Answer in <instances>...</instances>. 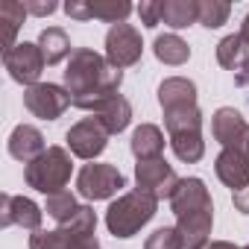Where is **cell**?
I'll return each mask as SVG.
<instances>
[{"mask_svg":"<svg viewBox=\"0 0 249 249\" xmlns=\"http://www.w3.org/2000/svg\"><path fill=\"white\" fill-rule=\"evenodd\" d=\"M120 82H123V71L114 68L106 59V53H97L91 47H73L65 65V88L76 108L100 114L117 97Z\"/></svg>","mask_w":249,"mask_h":249,"instance_id":"1","label":"cell"},{"mask_svg":"<svg viewBox=\"0 0 249 249\" xmlns=\"http://www.w3.org/2000/svg\"><path fill=\"white\" fill-rule=\"evenodd\" d=\"M164 126H167V141H170V147H173L179 161L196 164L205 156L199 106H182V108L164 111Z\"/></svg>","mask_w":249,"mask_h":249,"instance_id":"2","label":"cell"},{"mask_svg":"<svg viewBox=\"0 0 249 249\" xmlns=\"http://www.w3.org/2000/svg\"><path fill=\"white\" fill-rule=\"evenodd\" d=\"M30 249H100L97 240V211L82 205L79 214L59 229H38L30 234Z\"/></svg>","mask_w":249,"mask_h":249,"instance_id":"3","label":"cell"},{"mask_svg":"<svg viewBox=\"0 0 249 249\" xmlns=\"http://www.w3.org/2000/svg\"><path fill=\"white\" fill-rule=\"evenodd\" d=\"M159 211V199L144 194V191H129V194H120L108 211H106V229L120 237V240H126L132 234H138Z\"/></svg>","mask_w":249,"mask_h":249,"instance_id":"4","label":"cell"},{"mask_svg":"<svg viewBox=\"0 0 249 249\" xmlns=\"http://www.w3.org/2000/svg\"><path fill=\"white\" fill-rule=\"evenodd\" d=\"M71 173H73V164H71V153L65 147H47L36 161H30L24 167L27 185L44 196L65 191V185L71 182Z\"/></svg>","mask_w":249,"mask_h":249,"instance_id":"5","label":"cell"},{"mask_svg":"<svg viewBox=\"0 0 249 249\" xmlns=\"http://www.w3.org/2000/svg\"><path fill=\"white\" fill-rule=\"evenodd\" d=\"M120 188H126V176H123L114 164H100L91 161L79 170L76 176V191L79 196L97 202V199H111Z\"/></svg>","mask_w":249,"mask_h":249,"instance_id":"6","label":"cell"},{"mask_svg":"<svg viewBox=\"0 0 249 249\" xmlns=\"http://www.w3.org/2000/svg\"><path fill=\"white\" fill-rule=\"evenodd\" d=\"M24 106L33 117L38 120H59L71 103V94L65 85H56V82H36L24 91Z\"/></svg>","mask_w":249,"mask_h":249,"instance_id":"7","label":"cell"},{"mask_svg":"<svg viewBox=\"0 0 249 249\" xmlns=\"http://www.w3.org/2000/svg\"><path fill=\"white\" fill-rule=\"evenodd\" d=\"M108 132L100 123V117H82L79 123L65 132V141H68V150L71 156L76 159H85V161H94L97 156H103V150L108 147Z\"/></svg>","mask_w":249,"mask_h":249,"instance_id":"8","label":"cell"},{"mask_svg":"<svg viewBox=\"0 0 249 249\" xmlns=\"http://www.w3.org/2000/svg\"><path fill=\"white\" fill-rule=\"evenodd\" d=\"M144 56V41H141V33L132 27V24H114L108 27L106 33V59L114 65V68H132L138 65Z\"/></svg>","mask_w":249,"mask_h":249,"instance_id":"9","label":"cell"},{"mask_svg":"<svg viewBox=\"0 0 249 249\" xmlns=\"http://www.w3.org/2000/svg\"><path fill=\"white\" fill-rule=\"evenodd\" d=\"M211 135H214V141L223 150H237V153L249 156V123H246V117L237 108L223 106V108L214 111V117H211Z\"/></svg>","mask_w":249,"mask_h":249,"instance_id":"10","label":"cell"},{"mask_svg":"<svg viewBox=\"0 0 249 249\" xmlns=\"http://www.w3.org/2000/svg\"><path fill=\"white\" fill-rule=\"evenodd\" d=\"M3 68L9 71V76L15 82H21V85L30 88V85H36L41 79V71L47 68V62H44V53H41L38 44L18 41L12 50L3 53Z\"/></svg>","mask_w":249,"mask_h":249,"instance_id":"11","label":"cell"},{"mask_svg":"<svg viewBox=\"0 0 249 249\" xmlns=\"http://www.w3.org/2000/svg\"><path fill=\"white\" fill-rule=\"evenodd\" d=\"M182 179L176 176V170L164 161V159H150V161H138L135 164V185L138 191L156 196V199H170L176 185Z\"/></svg>","mask_w":249,"mask_h":249,"instance_id":"12","label":"cell"},{"mask_svg":"<svg viewBox=\"0 0 249 249\" xmlns=\"http://www.w3.org/2000/svg\"><path fill=\"white\" fill-rule=\"evenodd\" d=\"M170 211L176 217H185V214H196V211H214V202H211V194L205 188V182L199 176H188L176 185L173 196H170Z\"/></svg>","mask_w":249,"mask_h":249,"instance_id":"13","label":"cell"},{"mask_svg":"<svg viewBox=\"0 0 249 249\" xmlns=\"http://www.w3.org/2000/svg\"><path fill=\"white\" fill-rule=\"evenodd\" d=\"M41 217H44V211L30 196H15V194H3V196H0V226H3V229L21 226V229L38 231L41 229Z\"/></svg>","mask_w":249,"mask_h":249,"instance_id":"14","label":"cell"},{"mask_svg":"<svg viewBox=\"0 0 249 249\" xmlns=\"http://www.w3.org/2000/svg\"><path fill=\"white\" fill-rule=\"evenodd\" d=\"M217 179L231 188V194H240L249 188V156L237 153V150H220L217 161H214Z\"/></svg>","mask_w":249,"mask_h":249,"instance_id":"15","label":"cell"},{"mask_svg":"<svg viewBox=\"0 0 249 249\" xmlns=\"http://www.w3.org/2000/svg\"><path fill=\"white\" fill-rule=\"evenodd\" d=\"M211 226H214V211H196V214L176 217V231L185 249H205L211 243Z\"/></svg>","mask_w":249,"mask_h":249,"instance_id":"16","label":"cell"},{"mask_svg":"<svg viewBox=\"0 0 249 249\" xmlns=\"http://www.w3.org/2000/svg\"><path fill=\"white\" fill-rule=\"evenodd\" d=\"M44 150H47V144H44V135H41L38 126H33V123H18V126L12 129V135H9V156L15 161L30 164Z\"/></svg>","mask_w":249,"mask_h":249,"instance_id":"17","label":"cell"},{"mask_svg":"<svg viewBox=\"0 0 249 249\" xmlns=\"http://www.w3.org/2000/svg\"><path fill=\"white\" fill-rule=\"evenodd\" d=\"M159 106H161V111L182 108V106H196V85H194V79L167 76L159 85Z\"/></svg>","mask_w":249,"mask_h":249,"instance_id":"18","label":"cell"},{"mask_svg":"<svg viewBox=\"0 0 249 249\" xmlns=\"http://www.w3.org/2000/svg\"><path fill=\"white\" fill-rule=\"evenodd\" d=\"M164 132L156 126V123H141V126H135V132H132V141H129V147H132V156L138 159V161H150V159H161V153H164Z\"/></svg>","mask_w":249,"mask_h":249,"instance_id":"19","label":"cell"},{"mask_svg":"<svg viewBox=\"0 0 249 249\" xmlns=\"http://www.w3.org/2000/svg\"><path fill=\"white\" fill-rule=\"evenodd\" d=\"M161 24L170 30H185L191 24H199V0H164Z\"/></svg>","mask_w":249,"mask_h":249,"instance_id":"20","label":"cell"},{"mask_svg":"<svg viewBox=\"0 0 249 249\" xmlns=\"http://www.w3.org/2000/svg\"><path fill=\"white\" fill-rule=\"evenodd\" d=\"M36 44L41 47L47 65H59V62L71 59V53H73V50H71V38H68V33H65L62 27H47V30H41V36H38Z\"/></svg>","mask_w":249,"mask_h":249,"instance_id":"21","label":"cell"},{"mask_svg":"<svg viewBox=\"0 0 249 249\" xmlns=\"http://www.w3.org/2000/svg\"><path fill=\"white\" fill-rule=\"evenodd\" d=\"M153 53H156V59H159L161 65H170V68L185 65V62L191 59V47H188V41L179 38L176 33H164V36H159V38L153 41Z\"/></svg>","mask_w":249,"mask_h":249,"instance_id":"22","label":"cell"},{"mask_svg":"<svg viewBox=\"0 0 249 249\" xmlns=\"http://www.w3.org/2000/svg\"><path fill=\"white\" fill-rule=\"evenodd\" d=\"M94 117H100V123L106 126L108 135H120V132L132 123V103H129L126 97H120V94H117V97H114L100 114H94Z\"/></svg>","mask_w":249,"mask_h":249,"instance_id":"23","label":"cell"},{"mask_svg":"<svg viewBox=\"0 0 249 249\" xmlns=\"http://www.w3.org/2000/svg\"><path fill=\"white\" fill-rule=\"evenodd\" d=\"M27 15H30L27 6L18 3V0H6V3L0 6V24H3V53L18 44L15 36H18V30H21V24H24Z\"/></svg>","mask_w":249,"mask_h":249,"instance_id":"24","label":"cell"},{"mask_svg":"<svg viewBox=\"0 0 249 249\" xmlns=\"http://www.w3.org/2000/svg\"><path fill=\"white\" fill-rule=\"evenodd\" d=\"M246 44H243V38H240V33H231V36H226V38H220V44H217V62L226 68V71H240L243 68V62L249 59L246 56Z\"/></svg>","mask_w":249,"mask_h":249,"instance_id":"25","label":"cell"},{"mask_svg":"<svg viewBox=\"0 0 249 249\" xmlns=\"http://www.w3.org/2000/svg\"><path fill=\"white\" fill-rule=\"evenodd\" d=\"M91 6V18L97 21H106V24H126V18L135 12L132 3H126V0H94Z\"/></svg>","mask_w":249,"mask_h":249,"instance_id":"26","label":"cell"},{"mask_svg":"<svg viewBox=\"0 0 249 249\" xmlns=\"http://www.w3.org/2000/svg\"><path fill=\"white\" fill-rule=\"evenodd\" d=\"M79 202H76V196L71 194V191H59V194H53V196H47V205H44V211L59 223V226H68L76 214H79Z\"/></svg>","mask_w":249,"mask_h":249,"instance_id":"27","label":"cell"},{"mask_svg":"<svg viewBox=\"0 0 249 249\" xmlns=\"http://www.w3.org/2000/svg\"><path fill=\"white\" fill-rule=\"evenodd\" d=\"M231 15V6L223 3V0H199V24L208 27V30H217L229 21Z\"/></svg>","mask_w":249,"mask_h":249,"instance_id":"28","label":"cell"},{"mask_svg":"<svg viewBox=\"0 0 249 249\" xmlns=\"http://www.w3.org/2000/svg\"><path fill=\"white\" fill-rule=\"evenodd\" d=\"M144 249H185V246H182V237H179L176 226H161L147 237Z\"/></svg>","mask_w":249,"mask_h":249,"instance_id":"29","label":"cell"},{"mask_svg":"<svg viewBox=\"0 0 249 249\" xmlns=\"http://www.w3.org/2000/svg\"><path fill=\"white\" fill-rule=\"evenodd\" d=\"M135 12H138L141 24H144V27H150V30L161 24V3H159V0H144V3H138V6H135Z\"/></svg>","mask_w":249,"mask_h":249,"instance_id":"30","label":"cell"},{"mask_svg":"<svg viewBox=\"0 0 249 249\" xmlns=\"http://www.w3.org/2000/svg\"><path fill=\"white\" fill-rule=\"evenodd\" d=\"M65 15L71 21H91V6L88 0H68L65 3Z\"/></svg>","mask_w":249,"mask_h":249,"instance_id":"31","label":"cell"},{"mask_svg":"<svg viewBox=\"0 0 249 249\" xmlns=\"http://www.w3.org/2000/svg\"><path fill=\"white\" fill-rule=\"evenodd\" d=\"M24 6H27L30 15H38V18H47V15H53L59 9L56 0H24Z\"/></svg>","mask_w":249,"mask_h":249,"instance_id":"32","label":"cell"},{"mask_svg":"<svg viewBox=\"0 0 249 249\" xmlns=\"http://www.w3.org/2000/svg\"><path fill=\"white\" fill-rule=\"evenodd\" d=\"M231 202H234V208L240 214H249V188L240 191V194H231Z\"/></svg>","mask_w":249,"mask_h":249,"instance_id":"33","label":"cell"},{"mask_svg":"<svg viewBox=\"0 0 249 249\" xmlns=\"http://www.w3.org/2000/svg\"><path fill=\"white\" fill-rule=\"evenodd\" d=\"M234 82H237V85H243V88H249V59H246V62H243V68L234 73Z\"/></svg>","mask_w":249,"mask_h":249,"instance_id":"34","label":"cell"},{"mask_svg":"<svg viewBox=\"0 0 249 249\" xmlns=\"http://www.w3.org/2000/svg\"><path fill=\"white\" fill-rule=\"evenodd\" d=\"M205 249H240V246H234V243H229V240H211Z\"/></svg>","mask_w":249,"mask_h":249,"instance_id":"35","label":"cell"},{"mask_svg":"<svg viewBox=\"0 0 249 249\" xmlns=\"http://www.w3.org/2000/svg\"><path fill=\"white\" fill-rule=\"evenodd\" d=\"M240 38H243V44L249 47V12H246V18H243V24H240Z\"/></svg>","mask_w":249,"mask_h":249,"instance_id":"36","label":"cell"},{"mask_svg":"<svg viewBox=\"0 0 249 249\" xmlns=\"http://www.w3.org/2000/svg\"><path fill=\"white\" fill-rule=\"evenodd\" d=\"M240 249H249V246H240Z\"/></svg>","mask_w":249,"mask_h":249,"instance_id":"37","label":"cell"}]
</instances>
